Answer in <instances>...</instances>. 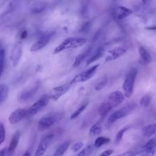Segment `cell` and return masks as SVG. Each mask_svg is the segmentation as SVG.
<instances>
[{"instance_id": "1", "label": "cell", "mask_w": 156, "mask_h": 156, "mask_svg": "<svg viewBox=\"0 0 156 156\" xmlns=\"http://www.w3.org/2000/svg\"><path fill=\"white\" fill-rule=\"evenodd\" d=\"M124 99V94L118 90L110 93L98 108L99 114L104 118L113 108L119 105Z\"/></svg>"}, {"instance_id": "2", "label": "cell", "mask_w": 156, "mask_h": 156, "mask_svg": "<svg viewBox=\"0 0 156 156\" xmlns=\"http://www.w3.org/2000/svg\"><path fill=\"white\" fill-rule=\"evenodd\" d=\"M135 104L130 103L116 110L115 112L112 113L107 118L105 123V127L106 129L110 128V126L117 120L126 117V116L129 115L135 108Z\"/></svg>"}, {"instance_id": "3", "label": "cell", "mask_w": 156, "mask_h": 156, "mask_svg": "<svg viewBox=\"0 0 156 156\" xmlns=\"http://www.w3.org/2000/svg\"><path fill=\"white\" fill-rule=\"evenodd\" d=\"M87 39L80 37H71L65 39L54 51V54H58L65 49L70 48H77L84 45Z\"/></svg>"}, {"instance_id": "4", "label": "cell", "mask_w": 156, "mask_h": 156, "mask_svg": "<svg viewBox=\"0 0 156 156\" xmlns=\"http://www.w3.org/2000/svg\"><path fill=\"white\" fill-rule=\"evenodd\" d=\"M138 69L136 68H132L127 73L124 83L122 84V89L124 95L126 98H130L133 91V87L136 77L137 76Z\"/></svg>"}, {"instance_id": "5", "label": "cell", "mask_w": 156, "mask_h": 156, "mask_svg": "<svg viewBox=\"0 0 156 156\" xmlns=\"http://www.w3.org/2000/svg\"><path fill=\"white\" fill-rule=\"evenodd\" d=\"M99 66V65L98 64L93 65L86 70L82 71L81 73L77 74L74 77V78H73V79L69 82V84L71 85L76 83L83 82L88 80L95 74Z\"/></svg>"}, {"instance_id": "6", "label": "cell", "mask_w": 156, "mask_h": 156, "mask_svg": "<svg viewBox=\"0 0 156 156\" xmlns=\"http://www.w3.org/2000/svg\"><path fill=\"white\" fill-rule=\"evenodd\" d=\"M49 98L48 94H44L40 97L34 104L27 110V116H32L44 108L48 104Z\"/></svg>"}, {"instance_id": "7", "label": "cell", "mask_w": 156, "mask_h": 156, "mask_svg": "<svg viewBox=\"0 0 156 156\" xmlns=\"http://www.w3.org/2000/svg\"><path fill=\"white\" fill-rule=\"evenodd\" d=\"M54 34V32H49L42 34L38 38V40L32 45L30 51L31 52H36L41 50L48 44Z\"/></svg>"}, {"instance_id": "8", "label": "cell", "mask_w": 156, "mask_h": 156, "mask_svg": "<svg viewBox=\"0 0 156 156\" xmlns=\"http://www.w3.org/2000/svg\"><path fill=\"white\" fill-rule=\"evenodd\" d=\"M22 43L20 41H16L10 51V59L13 66H16L22 55Z\"/></svg>"}, {"instance_id": "9", "label": "cell", "mask_w": 156, "mask_h": 156, "mask_svg": "<svg viewBox=\"0 0 156 156\" xmlns=\"http://www.w3.org/2000/svg\"><path fill=\"white\" fill-rule=\"evenodd\" d=\"M54 137V135L53 134H49L43 138L37 148L34 156H43L52 143Z\"/></svg>"}, {"instance_id": "10", "label": "cell", "mask_w": 156, "mask_h": 156, "mask_svg": "<svg viewBox=\"0 0 156 156\" xmlns=\"http://www.w3.org/2000/svg\"><path fill=\"white\" fill-rule=\"evenodd\" d=\"M71 85L69 83L59 85L52 88L48 93V96L49 99L54 101L58 99L61 96L65 94L71 88Z\"/></svg>"}, {"instance_id": "11", "label": "cell", "mask_w": 156, "mask_h": 156, "mask_svg": "<svg viewBox=\"0 0 156 156\" xmlns=\"http://www.w3.org/2000/svg\"><path fill=\"white\" fill-rule=\"evenodd\" d=\"M40 86L39 81L35 82L32 85H31L29 87L24 90L19 95L18 99L21 102H24L29 100L31 98L35 92L37 91Z\"/></svg>"}, {"instance_id": "12", "label": "cell", "mask_w": 156, "mask_h": 156, "mask_svg": "<svg viewBox=\"0 0 156 156\" xmlns=\"http://www.w3.org/2000/svg\"><path fill=\"white\" fill-rule=\"evenodd\" d=\"M27 116V110L23 108H17L13 111L9 117V122L13 125L20 122Z\"/></svg>"}, {"instance_id": "13", "label": "cell", "mask_w": 156, "mask_h": 156, "mask_svg": "<svg viewBox=\"0 0 156 156\" xmlns=\"http://www.w3.org/2000/svg\"><path fill=\"white\" fill-rule=\"evenodd\" d=\"M55 123V119L51 116H45L41 118L37 123V129L40 132H43Z\"/></svg>"}, {"instance_id": "14", "label": "cell", "mask_w": 156, "mask_h": 156, "mask_svg": "<svg viewBox=\"0 0 156 156\" xmlns=\"http://www.w3.org/2000/svg\"><path fill=\"white\" fill-rule=\"evenodd\" d=\"M132 13V10L126 7L118 5L113 10V15L114 18L118 20H121L128 16Z\"/></svg>"}, {"instance_id": "15", "label": "cell", "mask_w": 156, "mask_h": 156, "mask_svg": "<svg viewBox=\"0 0 156 156\" xmlns=\"http://www.w3.org/2000/svg\"><path fill=\"white\" fill-rule=\"evenodd\" d=\"M127 52V48L124 46L116 47L108 51L109 55L105 58V61H112L123 55Z\"/></svg>"}, {"instance_id": "16", "label": "cell", "mask_w": 156, "mask_h": 156, "mask_svg": "<svg viewBox=\"0 0 156 156\" xmlns=\"http://www.w3.org/2000/svg\"><path fill=\"white\" fill-rule=\"evenodd\" d=\"M20 138V131H16L15 133L13 135L10 142L9 143V146L8 148L7 149V156H11L13 155V152H15L18 144L19 143Z\"/></svg>"}, {"instance_id": "17", "label": "cell", "mask_w": 156, "mask_h": 156, "mask_svg": "<svg viewBox=\"0 0 156 156\" xmlns=\"http://www.w3.org/2000/svg\"><path fill=\"white\" fill-rule=\"evenodd\" d=\"M138 52L140 57V62L144 65H149L152 61V57L151 54L142 46L139 47Z\"/></svg>"}, {"instance_id": "18", "label": "cell", "mask_w": 156, "mask_h": 156, "mask_svg": "<svg viewBox=\"0 0 156 156\" xmlns=\"http://www.w3.org/2000/svg\"><path fill=\"white\" fill-rule=\"evenodd\" d=\"M91 51H92V48H89L84 52L77 55L75 57L74 62L73 63V67H77L89 55H90Z\"/></svg>"}, {"instance_id": "19", "label": "cell", "mask_w": 156, "mask_h": 156, "mask_svg": "<svg viewBox=\"0 0 156 156\" xmlns=\"http://www.w3.org/2000/svg\"><path fill=\"white\" fill-rule=\"evenodd\" d=\"M47 4L43 1L35 2L30 7V12L32 13H40L44 11L46 8Z\"/></svg>"}, {"instance_id": "20", "label": "cell", "mask_w": 156, "mask_h": 156, "mask_svg": "<svg viewBox=\"0 0 156 156\" xmlns=\"http://www.w3.org/2000/svg\"><path fill=\"white\" fill-rule=\"evenodd\" d=\"M156 132V126L155 123L154 124H150L146 126H144L142 130L141 133L142 135L147 138H149L153 135H155Z\"/></svg>"}, {"instance_id": "21", "label": "cell", "mask_w": 156, "mask_h": 156, "mask_svg": "<svg viewBox=\"0 0 156 156\" xmlns=\"http://www.w3.org/2000/svg\"><path fill=\"white\" fill-rule=\"evenodd\" d=\"M142 149L154 155L156 152V138H154L150 140L148 142L146 143V144L143 147Z\"/></svg>"}, {"instance_id": "22", "label": "cell", "mask_w": 156, "mask_h": 156, "mask_svg": "<svg viewBox=\"0 0 156 156\" xmlns=\"http://www.w3.org/2000/svg\"><path fill=\"white\" fill-rule=\"evenodd\" d=\"M102 130V120H100L94 124L90 129V134L92 136L99 135Z\"/></svg>"}, {"instance_id": "23", "label": "cell", "mask_w": 156, "mask_h": 156, "mask_svg": "<svg viewBox=\"0 0 156 156\" xmlns=\"http://www.w3.org/2000/svg\"><path fill=\"white\" fill-rule=\"evenodd\" d=\"M70 144V141H65L62 144H61L55 151L53 156H63L67 149H68Z\"/></svg>"}, {"instance_id": "24", "label": "cell", "mask_w": 156, "mask_h": 156, "mask_svg": "<svg viewBox=\"0 0 156 156\" xmlns=\"http://www.w3.org/2000/svg\"><path fill=\"white\" fill-rule=\"evenodd\" d=\"M9 95V87L5 83L0 84V104L5 101Z\"/></svg>"}, {"instance_id": "25", "label": "cell", "mask_w": 156, "mask_h": 156, "mask_svg": "<svg viewBox=\"0 0 156 156\" xmlns=\"http://www.w3.org/2000/svg\"><path fill=\"white\" fill-rule=\"evenodd\" d=\"M103 53H104V49L102 48H98L96 52L91 55V57L88 59L87 62V65H89L90 64L92 63L93 62L98 60L99 58H100L102 55H103Z\"/></svg>"}, {"instance_id": "26", "label": "cell", "mask_w": 156, "mask_h": 156, "mask_svg": "<svg viewBox=\"0 0 156 156\" xmlns=\"http://www.w3.org/2000/svg\"><path fill=\"white\" fill-rule=\"evenodd\" d=\"M152 94L151 93H146L141 98L140 104L143 107H147L152 101Z\"/></svg>"}, {"instance_id": "27", "label": "cell", "mask_w": 156, "mask_h": 156, "mask_svg": "<svg viewBox=\"0 0 156 156\" xmlns=\"http://www.w3.org/2000/svg\"><path fill=\"white\" fill-rule=\"evenodd\" d=\"M110 141V139L105 136H98L94 142V146L96 148H99L102 145L107 144Z\"/></svg>"}, {"instance_id": "28", "label": "cell", "mask_w": 156, "mask_h": 156, "mask_svg": "<svg viewBox=\"0 0 156 156\" xmlns=\"http://www.w3.org/2000/svg\"><path fill=\"white\" fill-rule=\"evenodd\" d=\"M88 102H86L83 104H82V105H80L76 111H74L73 114L71 115L70 116V119L71 120H74V119H76L82 113V112H83L85 108H87V105H88Z\"/></svg>"}, {"instance_id": "29", "label": "cell", "mask_w": 156, "mask_h": 156, "mask_svg": "<svg viewBox=\"0 0 156 156\" xmlns=\"http://www.w3.org/2000/svg\"><path fill=\"white\" fill-rule=\"evenodd\" d=\"M129 128V126H126V127H123L122 129H121V130H119L118 132V133H117V134L116 135L115 139V143L116 145H118L121 143L124 133L128 130Z\"/></svg>"}, {"instance_id": "30", "label": "cell", "mask_w": 156, "mask_h": 156, "mask_svg": "<svg viewBox=\"0 0 156 156\" xmlns=\"http://www.w3.org/2000/svg\"><path fill=\"white\" fill-rule=\"evenodd\" d=\"M5 60V51L3 49H0V77L3 73Z\"/></svg>"}, {"instance_id": "31", "label": "cell", "mask_w": 156, "mask_h": 156, "mask_svg": "<svg viewBox=\"0 0 156 156\" xmlns=\"http://www.w3.org/2000/svg\"><path fill=\"white\" fill-rule=\"evenodd\" d=\"M93 151L91 146H88L83 149H82L77 155V156H90Z\"/></svg>"}, {"instance_id": "32", "label": "cell", "mask_w": 156, "mask_h": 156, "mask_svg": "<svg viewBox=\"0 0 156 156\" xmlns=\"http://www.w3.org/2000/svg\"><path fill=\"white\" fill-rule=\"evenodd\" d=\"M107 80H108V79L107 77H104L103 78H102V79L99 82H98L97 84L96 85L95 90L97 91L102 90L104 87V86L107 84Z\"/></svg>"}, {"instance_id": "33", "label": "cell", "mask_w": 156, "mask_h": 156, "mask_svg": "<svg viewBox=\"0 0 156 156\" xmlns=\"http://www.w3.org/2000/svg\"><path fill=\"white\" fill-rule=\"evenodd\" d=\"M5 138V129L2 122H0V145L4 141Z\"/></svg>"}, {"instance_id": "34", "label": "cell", "mask_w": 156, "mask_h": 156, "mask_svg": "<svg viewBox=\"0 0 156 156\" xmlns=\"http://www.w3.org/2000/svg\"><path fill=\"white\" fill-rule=\"evenodd\" d=\"M83 146V143L81 141H79L77 142L74 144H73L71 146V150L74 152H76L77 151H79Z\"/></svg>"}, {"instance_id": "35", "label": "cell", "mask_w": 156, "mask_h": 156, "mask_svg": "<svg viewBox=\"0 0 156 156\" xmlns=\"http://www.w3.org/2000/svg\"><path fill=\"white\" fill-rule=\"evenodd\" d=\"M90 26H91V23L90 22L85 23L82 26V27L80 30V32H87V30H89V29L90 27Z\"/></svg>"}, {"instance_id": "36", "label": "cell", "mask_w": 156, "mask_h": 156, "mask_svg": "<svg viewBox=\"0 0 156 156\" xmlns=\"http://www.w3.org/2000/svg\"><path fill=\"white\" fill-rule=\"evenodd\" d=\"M113 152L114 151L113 149H107L101 152L99 156H110L113 153Z\"/></svg>"}, {"instance_id": "37", "label": "cell", "mask_w": 156, "mask_h": 156, "mask_svg": "<svg viewBox=\"0 0 156 156\" xmlns=\"http://www.w3.org/2000/svg\"><path fill=\"white\" fill-rule=\"evenodd\" d=\"M135 152L133 151H127L120 154H118L116 156H133Z\"/></svg>"}, {"instance_id": "38", "label": "cell", "mask_w": 156, "mask_h": 156, "mask_svg": "<svg viewBox=\"0 0 156 156\" xmlns=\"http://www.w3.org/2000/svg\"><path fill=\"white\" fill-rule=\"evenodd\" d=\"M83 5L82 6V7L81 9V14L82 16H85V15L87 14V4H85Z\"/></svg>"}, {"instance_id": "39", "label": "cell", "mask_w": 156, "mask_h": 156, "mask_svg": "<svg viewBox=\"0 0 156 156\" xmlns=\"http://www.w3.org/2000/svg\"><path fill=\"white\" fill-rule=\"evenodd\" d=\"M100 34H101V31H100V30H98L94 34V37H93V41H96V40L98 39V38H99V35H100Z\"/></svg>"}, {"instance_id": "40", "label": "cell", "mask_w": 156, "mask_h": 156, "mask_svg": "<svg viewBox=\"0 0 156 156\" xmlns=\"http://www.w3.org/2000/svg\"><path fill=\"white\" fill-rule=\"evenodd\" d=\"M27 32L26 30H23L21 34H20V37L21 39H24L27 37Z\"/></svg>"}, {"instance_id": "41", "label": "cell", "mask_w": 156, "mask_h": 156, "mask_svg": "<svg viewBox=\"0 0 156 156\" xmlns=\"http://www.w3.org/2000/svg\"><path fill=\"white\" fill-rule=\"evenodd\" d=\"M32 155V149H29L25 151L21 156H31Z\"/></svg>"}, {"instance_id": "42", "label": "cell", "mask_w": 156, "mask_h": 156, "mask_svg": "<svg viewBox=\"0 0 156 156\" xmlns=\"http://www.w3.org/2000/svg\"><path fill=\"white\" fill-rule=\"evenodd\" d=\"M7 149L6 147H4L0 150V156H5L7 153Z\"/></svg>"}, {"instance_id": "43", "label": "cell", "mask_w": 156, "mask_h": 156, "mask_svg": "<svg viewBox=\"0 0 156 156\" xmlns=\"http://www.w3.org/2000/svg\"><path fill=\"white\" fill-rule=\"evenodd\" d=\"M146 29H148L149 30H155L156 29V26H151V27H146Z\"/></svg>"}, {"instance_id": "44", "label": "cell", "mask_w": 156, "mask_h": 156, "mask_svg": "<svg viewBox=\"0 0 156 156\" xmlns=\"http://www.w3.org/2000/svg\"><path fill=\"white\" fill-rule=\"evenodd\" d=\"M155 126H156V122L155 123ZM155 135H156V132H155Z\"/></svg>"}, {"instance_id": "45", "label": "cell", "mask_w": 156, "mask_h": 156, "mask_svg": "<svg viewBox=\"0 0 156 156\" xmlns=\"http://www.w3.org/2000/svg\"></svg>"}]
</instances>
